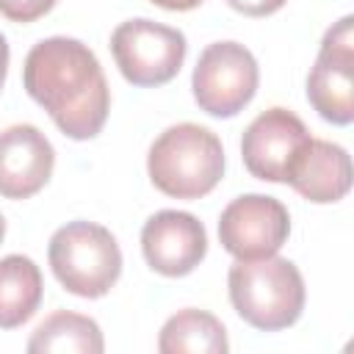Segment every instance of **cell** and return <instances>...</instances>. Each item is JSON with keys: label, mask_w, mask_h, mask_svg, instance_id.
I'll use <instances>...</instances> for the list:
<instances>
[{"label": "cell", "mask_w": 354, "mask_h": 354, "mask_svg": "<svg viewBox=\"0 0 354 354\" xmlns=\"http://www.w3.org/2000/svg\"><path fill=\"white\" fill-rule=\"evenodd\" d=\"M22 83L55 127L75 141L94 138L111 111V88L97 55L80 39L50 36L30 47Z\"/></svg>", "instance_id": "cell-1"}, {"label": "cell", "mask_w": 354, "mask_h": 354, "mask_svg": "<svg viewBox=\"0 0 354 354\" xmlns=\"http://www.w3.org/2000/svg\"><path fill=\"white\" fill-rule=\"evenodd\" d=\"M147 171L160 194L174 199H202L224 174V147L213 130L180 122L152 141Z\"/></svg>", "instance_id": "cell-2"}, {"label": "cell", "mask_w": 354, "mask_h": 354, "mask_svg": "<svg viewBox=\"0 0 354 354\" xmlns=\"http://www.w3.org/2000/svg\"><path fill=\"white\" fill-rule=\"evenodd\" d=\"M235 313L260 332H279L299 321L304 310V279L288 257L235 260L227 274Z\"/></svg>", "instance_id": "cell-3"}, {"label": "cell", "mask_w": 354, "mask_h": 354, "mask_svg": "<svg viewBox=\"0 0 354 354\" xmlns=\"http://www.w3.org/2000/svg\"><path fill=\"white\" fill-rule=\"evenodd\" d=\"M50 268L55 279L80 299L105 296L122 274V249L111 230L94 221H69L50 238Z\"/></svg>", "instance_id": "cell-4"}, {"label": "cell", "mask_w": 354, "mask_h": 354, "mask_svg": "<svg viewBox=\"0 0 354 354\" xmlns=\"http://www.w3.org/2000/svg\"><path fill=\"white\" fill-rule=\"evenodd\" d=\"M185 36L177 28L152 19H127L111 33V53L122 77L133 86L149 88L177 77L185 61Z\"/></svg>", "instance_id": "cell-5"}, {"label": "cell", "mask_w": 354, "mask_h": 354, "mask_svg": "<svg viewBox=\"0 0 354 354\" xmlns=\"http://www.w3.org/2000/svg\"><path fill=\"white\" fill-rule=\"evenodd\" d=\"M257 61L238 41H213L199 53L191 75L196 105L218 119L241 113L257 91Z\"/></svg>", "instance_id": "cell-6"}, {"label": "cell", "mask_w": 354, "mask_h": 354, "mask_svg": "<svg viewBox=\"0 0 354 354\" xmlns=\"http://www.w3.org/2000/svg\"><path fill=\"white\" fill-rule=\"evenodd\" d=\"M351 17L335 22L321 41L318 58L307 75V100L321 119L351 124L354 119V30Z\"/></svg>", "instance_id": "cell-7"}, {"label": "cell", "mask_w": 354, "mask_h": 354, "mask_svg": "<svg viewBox=\"0 0 354 354\" xmlns=\"http://www.w3.org/2000/svg\"><path fill=\"white\" fill-rule=\"evenodd\" d=\"M288 207L266 194H243L232 199L218 218V241L235 260H257L277 254L288 241Z\"/></svg>", "instance_id": "cell-8"}, {"label": "cell", "mask_w": 354, "mask_h": 354, "mask_svg": "<svg viewBox=\"0 0 354 354\" xmlns=\"http://www.w3.org/2000/svg\"><path fill=\"white\" fill-rule=\"evenodd\" d=\"M304 122L288 108H268L252 119L241 138L243 166L266 183H285L293 160L310 144Z\"/></svg>", "instance_id": "cell-9"}, {"label": "cell", "mask_w": 354, "mask_h": 354, "mask_svg": "<svg viewBox=\"0 0 354 354\" xmlns=\"http://www.w3.org/2000/svg\"><path fill=\"white\" fill-rule=\"evenodd\" d=\"M141 252L152 271L185 277L205 260L207 232L202 221L185 210H158L141 230Z\"/></svg>", "instance_id": "cell-10"}, {"label": "cell", "mask_w": 354, "mask_h": 354, "mask_svg": "<svg viewBox=\"0 0 354 354\" xmlns=\"http://www.w3.org/2000/svg\"><path fill=\"white\" fill-rule=\"evenodd\" d=\"M55 149L33 124H11L0 133V196L28 199L53 177Z\"/></svg>", "instance_id": "cell-11"}, {"label": "cell", "mask_w": 354, "mask_h": 354, "mask_svg": "<svg viewBox=\"0 0 354 354\" xmlns=\"http://www.w3.org/2000/svg\"><path fill=\"white\" fill-rule=\"evenodd\" d=\"M351 158L340 144L310 138V144L293 160L288 180L299 196L315 205L337 202L351 188Z\"/></svg>", "instance_id": "cell-12"}, {"label": "cell", "mask_w": 354, "mask_h": 354, "mask_svg": "<svg viewBox=\"0 0 354 354\" xmlns=\"http://www.w3.org/2000/svg\"><path fill=\"white\" fill-rule=\"evenodd\" d=\"M44 282L39 266L25 254L0 260V329H17L41 304Z\"/></svg>", "instance_id": "cell-13"}, {"label": "cell", "mask_w": 354, "mask_h": 354, "mask_svg": "<svg viewBox=\"0 0 354 354\" xmlns=\"http://www.w3.org/2000/svg\"><path fill=\"white\" fill-rule=\"evenodd\" d=\"M230 348L224 324L205 310H180L174 313L158 337L160 354H224Z\"/></svg>", "instance_id": "cell-14"}, {"label": "cell", "mask_w": 354, "mask_h": 354, "mask_svg": "<svg viewBox=\"0 0 354 354\" xmlns=\"http://www.w3.org/2000/svg\"><path fill=\"white\" fill-rule=\"evenodd\" d=\"M105 343H102V332L97 326L94 318L80 315V313H69V310H58L53 315H47L30 335L28 340V351L33 354H102Z\"/></svg>", "instance_id": "cell-15"}, {"label": "cell", "mask_w": 354, "mask_h": 354, "mask_svg": "<svg viewBox=\"0 0 354 354\" xmlns=\"http://www.w3.org/2000/svg\"><path fill=\"white\" fill-rule=\"evenodd\" d=\"M58 0H0V14L11 22H36L47 11H53Z\"/></svg>", "instance_id": "cell-16"}, {"label": "cell", "mask_w": 354, "mask_h": 354, "mask_svg": "<svg viewBox=\"0 0 354 354\" xmlns=\"http://www.w3.org/2000/svg\"><path fill=\"white\" fill-rule=\"evenodd\" d=\"M288 0H227V6L243 17H268L277 14Z\"/></svg>", "instance_id": "cell-17"}, {"label": "cell", "mask_w": 354, "mask_h": 354, "mask_svg": "<svg viewBox=\"0 0 354 354\" xmlns=\"http://www.w3.org/2000/svg\"><path fill=\"white\" fill-rule=\"evenodd\" d=\"M149 3H155V6H160L166 11H191V8L202 6L205 0H149Z\"/></svg>", "instance_id": "cell-18"}, {"label": "cell", "mask_w": 354, "mask_h": 354, "mask_svg": "<svg viewBox=\"0 0 354 354\" xmlns=\"http://www.w3.org/2000/svg\"><path fill=\"white\" fill-rule=\"evenodd\" d=\"M6 72H8V41H6V36L0 33V88H3V83H6Z\"/></svg>", "instance_id": "cell-19"}, {"label": "cell", "mask_w": 354, "mask_h": 354, "mask_svg": "<svg viewBox=\"0 0 354 354\" xmlns=\"http://www.w3.org/2000/svg\"><path fill=\"white\" fill-rule=\"evenodd\" d=\"M3 238H6V218L0 216V241H3Z\"/></svg>", "instance_id": "cell-20"}]
</instances>
